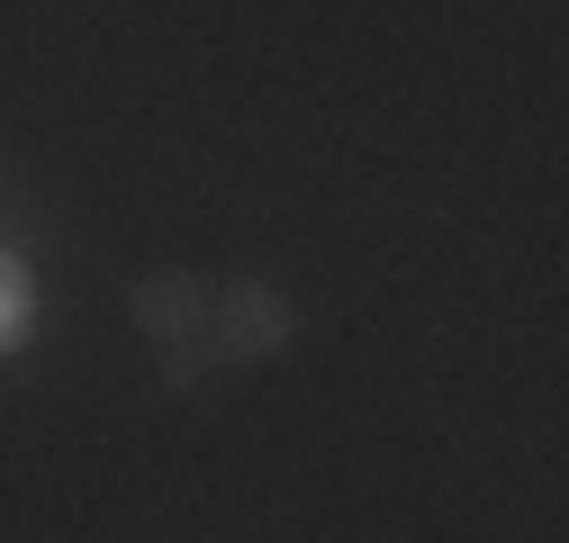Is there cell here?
Here are the masks:
<instances>
[{
    "label": "cell",
    "mask_w": 569,
    "mask_h": 543,
    "mask_svg": "<svg viewBox=\"0 0 569 543\" xmlns=\"http://www.w3.org/2000/svg\"><path fill=\"white\" fill-rule=\"evenodd\" d=\"M299 335V308L271 282H227V299H208V354L218 363H271Z\"/></svg>",
    "instance_id": "cell-1"
},
{
    "label": "cell",
    "mask_w": 569,
    "mask_h": 543,
    "mask_svg": "<svg viewBox=\"0 0 569 543\" xmlns=\"http://www.w3.org/2000/svg\"><path fill=\"white\" fill-rule=\"evenodd\" d=\"M127 308H136V326H146L154 345H208V290L190 272H146Z\"/></svg>",
    "instance_id": "cell-2"
},
{
    "label": "cell",
    "mask_w": 569,
    "mask_h": 543,
    "mask_svg": "<svg viewBox=\"0 0 569 543\" xmlns=\"http://www.w3.org/2000/svg\"><path fill=\"white\" fill-rule=\"evenodd\" d=\"M19 335H28V272H19V254H0V354Z\"/></svg>",
    "instance_id": "cell-3"
}]
</instances>
